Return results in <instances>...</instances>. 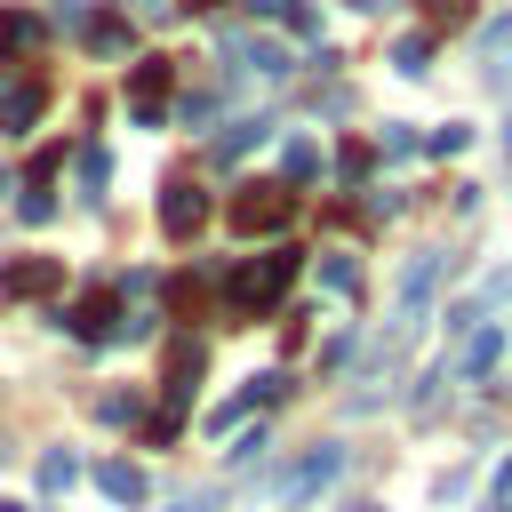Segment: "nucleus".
Returning a JSON list of instances; mask_svg holds the SVG:
<instances>
[{
	"mask_svg": "<svg viewBox=\"0 0 512 512\" xmlns=\"http://www.w3.org/2000/svg\"><path fill=\"white\" fill-rule=\"evenodd\" d=\"M200 368H208V352H200V336H176L168 344V376H160V416H184L192 408V392H200Z\"/></svg>",
	"mask_w": 512,
	"mask_h": 512,
	"instance_id": "obj_8",
	"label": "nucleus"
},
{
	"mask_svg": "<svg viewBox=\"0 0 512 512\" xmlns=\"http://www.w3.org/2000/svg\"><path fill=\"white\" fill-rule=\"evenodd\" d=\"M280 392H288V376H280V368H264V376H248V384H240V392H232V400H224V408L208 416V432H232L240 416H256V408H272Z\"/></svg>",
	"mask_w": 512,
	"mask_h": 512,
	"instance_id": "obj_10",
	"label": "nucleus"
},
{
	"mask_svg": "<svg viewBox=\"0 0 512 512\" xmlns=\"http://www.w3.org/2000/svg\"><path fill=\"white\" fill-rule=\"evenodd\" d=\"M40 112H48V80L40 72H24L16 88H0V128H32Z\"/></svg>",
	"mask_w": 512,
	"mask_h": 512,
	"instance_id": "obj_14",
	"label": "nucleus"
},
{
	"mask_svg": "<svg viewBox=\"0 0 512 512\" xmlns=\"http://www.w3.org/2000/svg\"><path fill=\"white\" fill-rule=\"evenodd\" d=\"M232 232H248V240H264V232H280L288 216H296V184H280V176H256V184H240L232 192Z\"/></svg>",
	"mask_w": 512,
	"mask_h": 512,
	"instance_id": "obj_2",
	"label": "nucleus"
},
{
	"mask_svg": "<svg viewBox=\"0 0 512 512\" xmlns=\"http://www.w3.org/2000/svg\"><path fill=\"white\" fill-rule=\"evenodd\" d=\"M0 192H16V176H8V168H0Z\"/></svg>",
	"mask_w": 512,
	"mask_h": 512,
	"instance_id": "obj_31",
	"label": "nucleus"
},
{
	"mask_svg": "<svg viewBox=\"0 0 512 512\" xmlns=\"http://www.w3.org/2000/svg\"><path fill=\"white\" fill-rule=\"evenodd\" d=\"M64 288V264L56 256H8L0 264V296L8 304H40V296H56Z\"/></svg>",
	"mask_w": 512,
	"mask_h": 512,
	"instance_id": "obj_7",
	"label": "nucleus"
},
{
	"mask_svg": "<svg viewBox=\"0 0 512 512\" xmlns=\"http://www.w3.org/2000/svg\"><path fill=\"white\" fill-rule=\"evenodd\" d=\"M344 512H376V504H344Z\"/></svg>",
	"mask_w": 512,
	"mask_h": 512,
	"instance_id": "obj_32",
	"label": "nucleus"
},
{
	"mask_svg": "<svg viewBox=\"0 0 512 512\" xmlns=\"http://www.w3.org/2000/svg\"><path fill=\"white\" fill-rule=\"evenodd\" d=\"M40 40H48V24H40L32 8H0V64H24V56H40Z\"/></svg>",
	"mask_w": 512,
	"mask_h": 512,
	"instance_id": "obj_13",
	"label": "nucleus"
},
{
	"mask_svg": "<svg viewBox=\"0 0 512 512\" xmlns=\"http://www.w3.org/2000/svg\"><path fill=\"white\" fill-rule=\"evenodd\" d=\"M504 152H512V128H504Z\"/></svg>",
	"mask_w": 512,
	"mask_h": 512,
	"instance_id": "obj_35",
	"label": "nucleus"
},
{
	"mask_svg": "<svg viewBox=\"0 0 512 512\" xmlns=\"http://www.w3.org/2000/svg\"><path fill=\"white\" fill-rule=\"evenodd\" d=\"M320 288L352 296V288H360V264H352V256H320Z\"/></svg>",
	"mask_w": 512,
	"mask_h": 512,
	"instance_id": "obj_23",
	"label": "nucleus"
},
{
	"mask_svg": "<svg viewBox=\"0 0 512 512\" xmlns=\"http://www.w3.org/2000/svg\"><path fill=\"white\" fill-rule=\"evenodd\" d=\"M448 280V248H424V256H408V272H400V336L408 328H424V304H432V288Z\"/></svg>",
	"mask_w": 512,
	"mask_h": 512,
	"instance_id": "obj_4",
	"label": "nucleus"
},
{
	"mask_svg": "<svg viewBox=\"0 0 512 512\" xmlns=\"http://www.w3.org/2000/svg\"><path fill=\"white\" fill-rule=\"evenodd\" d=\"M376 152H384V160H408V152H416V136H408V128H400V120H392V128H384V136H376Z\"/></svg>",
	"mask_w": 512,
	"mask_h": 512,
	"instance_id": "obj_25",
	"label": "nucleus"
},
{
	"mask_svg": "<svg viewBox=\"0 0 512 512\" xmlns=\"http://www.w3.org/2000/svg\"><path fill=\"white\" fill-rule=\"evenodd\" d=\"M424 152H464V128H456V120H448V128H432V136H424Z\"/></svg>",
	"mask_w": 512,
	"mask_h": 512,
	"instance_id": "obj_28",
	"label": "nucleus"
},
{
	"mask_svg": "<svg viewBox=\"0 0 512 512\" xmlns=\"http://www.w3.org/2000/svg\"><path fill=\"white\" fill-rule=\"evenodd\" d=\"M224 56H232V64H248V72H264V80H280V72H288V48H280V40H264V32H224Z\"/></svg>",
	"mask_w": 512,
	"mask_h": 512,
	"instance_id": "obj_12",
	"label": "nucleus"
},
{
	"mask_svg": "<svg viewBox=\"0 0 512 512\" xmlns=\"http://www.w3.org/2000/svg\"><path fill=\"white\" fill-rule=\"evenodd\" d=\"M72 488H80V456L72 448H48L40 456V496H72Z\"/></svg>",
	"mask_w": 512,
	"mask_h": 512,
	"instance_id": "obj_18",
	"label": "nucleus"
},
{
	"mask_svg": "<svg viewBox=\"0 0 512 512\" xmlns=\"http://www.w3.org/2000/svg\"><path fill=\"white\" fill-rule=\"evenodd\" d=\"M112 8H120V16H168L176 0H112Z\"/></svg>",
	"mask_w": 512,
	"mask_h": 512,
	"instance_id": "obj_29",
	"label": "nucleus"
},
{
	"mask_svg": "<svg viewBox=\"0 0 512 512\" xmlns=\"http://www.w3.org/2000/svg\"><path fill=\"white\" fill-rule=\"evenodd\" d=\"M352 8H384V0H352Z\"/></svg>",
	"mask_w": 512,
	"mask_h": 512,
	"instance_id": "obj_33",
	"label": "nucleus"
},
{
	"mask_svg": "<svg viewBox=\"0 0 512 512\" xmlns=\"http://www.w3.org/2000/svg\"><path fill=\"white\" fill-rule=\"evenodd\" d=\"M496 504H512V456L496 464Z\"/></svg>",
	"mask_w": 512,
	"mask_h": 512,
	"instance_id": "obj_30",
	"label": "nucleus"
},
{
	"mask_svg": "<svg viewBox=\"0 0 512 512\" xmlns=\"http://www.w3.org/2000/svg\"><path fill=\"white\" fill-rule=\"evenodd\" d=\"M264 448H272V440H264V424H256V432H240V440H232V464H256Z\"/></svg>",
	"mask_w": 512,
	"mask_h": 512,
	"instance_id": "obj_26",
	"label": "nucleus"
},
{
	"mask_svg": "<svg viewBox=\"0 0 512 512\" xmlns=\"http://www.w3.org/2000/svg\"><path fill=\"white\" fill-rule=\"evenodd\" d=\"M120 320H128V312H120V288H88V296H72V304H64V328H72L80 344H112V336H120Z\"/></svg>",
	"mask_w": 512,
	"mask_h": 512,
	"instance_id": "obj_5",
	"label": "nucleus"
},
{
	"mask_svg": "<svg viewBox=\"0 0 512 512\" xmlns=\"http://www.w3.org/2000/svg\"><path fill=\"white\" fill-rule=\"evenodd\" d=\"M96 416H104V424H136V416H144V400H136V392H104V400H96Z\"/></svg>",
	"mask_w": 512,
	"mask_h": 512,
	"instance_id": "obj_24",
	"label": "nucleus"
},
{
	"mask_svg": "<svg viewBox=\"0 0 512 512\" xmlns=\"http://www.w3.org/2000/svg\"><path fill=\"white\" fill-rule=\"evenodd\" d=\"M80 40H88L96 56H128V48H136V24L112 8V16H88V24H80Z\"/></svg>",
	"mask_w": 512,
	"mask_h": 512,
	"instance_id": "obj_16",
	"label": "nucleus"
},
{
	"mask_svg": "<svg viewBox=\"0 0 512 512\" xmlns=\"http://www.w3.org/2000/svg\"><path fill=\"white\" fill-rule=\"evenodd\" d=\"M168 88H176V64H168V56H136V64H128V104H136V120H144V128H160Z\"/></svg>",
	"mask_w": 512,
	"mask_h": 512,
	"instance_id": "obj_6",
	"label": "nucleus"
},
{
	"mask_svg": "<svg viewBox=\"0 0 512 512\" xmlns=\"http://www.w3.org/2000/svg\"><path fill=\"white\" fill-rule=\"evenodd\" d=\"M312 176H320V144L312 136H288L280 144V184H312Z\"/></svg>",
	"mask_w": 512,
	"mask_h": 512,
	"instance_id": "obj_17",
	"label": "nucleus"
},
{
	"mask_svg": "<svg viewBox=\"0 0 512 512\" xmlns=\"http://www.w3.org/2000/svg\"><path fill=\"white\" fill-rule=\"evenodd\" d=\"M424 64H432V32H408V40H392V72H408V80H416Z\"/></svg>",
	"mask_w": 512,
	"mask_h": 512,
	"instance_id": "obj_21",
	"label": "nucleus"
},
{
	"mask_svg": "<svg viewBox=\"0 0 512 512\" xmlns=\"http://www.w3.org/2000/svg\"><path fill=\"white\" fill-rule=\"evenodd\" d=\"M336 472H344V448H336V440H320V448H304V456H296V464H288L272 488H280V504L296 512V504H312V496H320Z\"/></svg>",
	"mask_w": 512,
	"mask_h": 512,
	"instance_id": "obj_3",
	"label": "nucleus"
},
{
	"mask_svg": "<svg viewBox=\"0 0 512 512\" xmlns=\"http://www.w3.org/2000/svg\"><path fill=\"white\" fill-rule=\"evenodd\" d=\"M0 512H24V504H8V496H0Z\"/></svg>",
	"mask_w": 512,
	"mask_h": 512,
	"instance_id": "obj_34",
	"label": "nucleus"
},
{
	"mask_svg": "<svg viewBox=\"0 0 512 512\" xmlns=\"http://www.w3.org/2000/svg\"><path fill=\"white\" fill-rule=\"evenodd\" d=\"M96 488H104L112 504H144V496H152V480H144L128 456H104V464H96Z\"/></svg>",
	"mask_w": 512,
	"mask_h": 512,
	"instance_id": "obj_15",
	"label": "nucleus"
},
{
	"mask_svg": "<svg viewBox=\"0 0 512 512\" xmlns=\"http://www.w3.org/2000/svg\"><path fill=\"white\" fill-rule=\"evenodd\" d=\"M104 184H112V160H104V144H80V200H104Z\"/></svg>",
	"mask_w": 512,
	"mask_h": 512,
	"instance_id": "obj_20",
	"label": "nucleus"
},
{
	"mask_svg": "<svg viewBox=\"0 0 512 512\" xmlns=\"http://www.w3.org/2000/svg\"><path fill=\"white\" fill-rule=\"evenodd\" d=\"M264 136H272V120H264V112H256V120H232V128L216 136V160H240V152H256Z\"/></svg>",
	"mask_w": 512,
	"mask_h": 512,
	"instance_id": "obj_19",
	"label": "nucleus"
},
{
	"mask_svg": "<svg viewBox=\"0 0 512 512\" xmlns=\"http://www.w3.org/2000/svg\"><path fill=\"white\" fill-rule=\"evenodd\" d=\"M296 264H304L296 248H264V256H240V264L224 272V288H216V296H224V320H264V312L288 296Z\"/></svg>",
	"mask_w": 512,
	"mask_h": 512,
	"instance_id": "obj_1",
	"label": "nucleus"
},
{
	"mask_svg": "<svg viewBox=\"0 0 512 512\" xmlns=\"http://www.w3.org/2000/svg\"><path fill=\"white\" fill-rule=\"evenodd\" d=\"M200 224H208V192H200L192 176H168V184H160V232H168V240H192Z\"/></svg>",
	"mask_w": 512,
	"mask_h": 512,
	"instance_id": "obj_9",
	"label": "nucleus"
},
{
	"mask_svg": "<svg viewBox=\"0 0 512 512\" xmlns=\"http://www.w3.org/2000/svg\"><path fill=\"white\" fill-rule=\"evenodd\" d=\"M496 360H504V328L472 320V328H464V344H456V360H448V376H488Z\"/></svg>",
	"mask_w": 512,
	"mask_h": 512,
	"instance_id": "obj_11",
	"label": "nucleus"
},
{
	"mask_svg": "<svg viewBox=\"0 0 512 512\" xmlns=\"http://www.w3.org/2000/svg\"><path fill=\"white\" fill-rule=\"evenodd\" d=\"M504 56H512V8H504V16H496V24H488V32H480V64H488V72H496V64H504Z\"/></svg>",
	"mask_w": 512,
	"mask_h": 512,
	"instance_id": "obj_22",
	"label": "nucleus"
},
{
	"mask_svg": "<svg viewBox=\"0 0 512 512\" xmlns=\"http://www.w3.org/2000/svg\"><path fill=\"white\" fill-rule=\"evenodd\" d=\"M424 16H432V24H464V16H472V0H424Z\"/></svg>",
	"mask_w": 512,
	"mask_h": 512,
	"instance_id": "obj_27",
	"label": "nucleus"
}]
</instances>
